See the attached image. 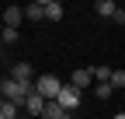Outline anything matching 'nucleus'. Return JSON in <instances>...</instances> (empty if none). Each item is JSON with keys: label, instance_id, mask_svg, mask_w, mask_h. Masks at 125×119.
<instances>
[{"label": "nucleus", "instance_id": "f257e3e1", "mask_svg": "<svg viewBox=\"0 0 125 119\" xmlns=\"http://www.w3.org/2000/svg\"><path fill=\"white\" fill-rule=\"evenodd\" d=\"M0 95H4L7 102H14L18 109H24V105H28V98L35 95V84H21V81H14L10 74H7V77L0 81Z\"/></svg>", "mask_w": 125, "mask_h": 119}, {"label": "nucleus", "instance_id": "f03ea898", "mask_svg": "<svg viewBox=\"0 0 125 119\" xmlns=\"http://www.w3.org/2000/svg\"><path fill=\"white\" fill-rule=\"evenodd\" d=\"M35 88H38V95L45 102H59L62 95V81L56 77V74H42V77H35Z\"/></svg>", "mask_w": 125, "mask_h": 119}, {"label": "nucleus", "instance_id": "7ed1b4c3", "mask_svg": "<svg viewBox=\"0 0 125 119\" xmlns=\"http://www.w3.org/2000/svg\"><path fill=\"white\" fill-rule=\"evenodd\" d=\"M80 98H83V91H80V88H73V84H62V95H59V105L66 109V112H73L76 105H80Z\"/></svg>", "mask_w": 125, "mask_h": 119}, {"label": "nucleus", "instance_id": "20e7f679", "mask_svg": "<svg viewBox=\"0 0 125 119\" xmlns=\"http://www.w3.org/2000/svg\"><path fill=\"white\" fill-rule=\"evenodd\" d=\"M70 84L80 88V91H87L90 84H97V81H94V67H90V70H87V67H76V70L70 74Z\"/></svg>", "mask_w": 125, "mask_h": 119}, {"label": "nucleus", "instance_id": "39448f33", "mask_svg": "<svg viewBox=\"0 0 125 119\" xmlns=\"http://www.w3.org/2000/svg\"><path fill=\"white\" fill-rule=\"evenodd\" d=\"M21 21H24V7L7 4V11H4V28H18Z\"/></svg>", "mask_w": 125, "mask_h": 119}, {"label": "nucleus", "instance_id": "423d86ee", "mask_svg": "<svg viewBox=\"0 0 125 119\" xmlns=\"http://www.w3.org/2000/svg\"><path fill=\"white\" fill-rule=\"evenodd\" d=\"M31 74H35L31 63H14V67H10V77L21 81V84H35V81H31Z\"/></svg>", "mask_w": 125, "mask_h": 119}, {"label": "nucleus", "instance_id": "0eeeda50", "mask_svg": "<svg viewBox=\"0 0 125 119\" xmlns=\"http://www.w3.org/2000/svg\"><path fill=\"white\" fill-rule=\"evenodd\" d=\"M24 18H28V21H35V25H38V21H45V4H42V0L28 4V7H24Z\"/></svg>", "mask_w": 125, "mask_h": 119}, {"label": "nucleus", "instance_id": "6e6552de", "mask_svg": "<svg viewBox=\"0 0 125 119\" xmlns=\"http://www.w3.org/2000/svg\"><path fill=\"white\" fill-rule=\"evenodd\" d=\"M42 4H45V18L49 21H62V4L59 0H42Z\"/></svg>", "mask_w": 125, "mask_h": 119}, {"label": "nucleus", "instance_id": "1a4fd4ad", "mask_svg": "<svg viewBox=\"0 0 125 119\" xmlns=\"http://www.w3.org/2000/svg\"><path fill=\"white\" fill-rule=\"evenodd\" d=\"M94 11H97L101 18H115V11H118V4H115V0H97V4H94Z\"/></svg>", "mask_w": 125, "mask_h": 119}, {"label": "nucleus", "instance_id": "9d476101", "mask_svg": "<svg viewBox=\"0 0 125 119\" xmlns=\"http://www.w3.org/2000/svg\"><path fill=\"white\" fill-rule=\"evenodd\" d=\"M66 116V109L59 105V102H49V105H45V112H42V119H62Z\"/></svg>", "mask_w": 125, "mask_h": 119}, {"label": "nucleus", "instance_id": "9b49d317", "mask_svg": "<svg viewBox=\"0 0 125 119\" xmlns=\"http://www.w3.org/2000/svg\"><path fill=\"white\" fill-rule=\"evenodd\" d=\"M0 119H18V105H14V102H0Z\"/></svg>", "mask_w": 125, "mask_h": 119}, {"label": "nucleus", "instance_id": "f8f14e48", "mask_svg": "<svg viewBox=\"0 0 125 119\" xmlns=\"http://www.w3.org/2000/svg\"><path fill=\"white\" fill-rule=\"evenodd\" d=\"M94 95H97L101 102H108V98L115 95V88H111V84H94Z\"/></svg>", "mask_w": 125, "mask_h": 119}, {"label": "nucleus", "instance_id": "ddd939ff", "mask_svg": "<svg viewBox=\"0 0 125 119\" xmlns=\"http://www.w3.org/2000/svg\"><path fill=\"white\" fill-rule=\"evenodd\" d=\"M111 88H115V91H122V88H125V70H122V67L115 70V77H111Z\"/></svg>", "mask_w": 125, "mask_h": 119}, {"label": "nucleus", "instance_id": "4468645a", "mask_svg": "<svg viewBox=\"0 0 125 119\" xmlns=\"http://www.w3.org/2000/svg\"><path fill=\"white\" fill-rule=\"evenodd\" d=\"M18 42V28H4V46H14Z\"/></svg>", "mask_w": 125, "mask_h": 119}, {"label": "nucleus", "instance_id": "2eb2a0df", "mask_svg": "<svg viewBox=\"0 0 125 119\" xmlns=\"http://www.w3.org/2000/svg\"><path fill=\"white\" fill-rule=\"evenodd\" d=\"M111 21H115V25H125V7H118V11H115V18H111Z\"/></svg>", "mask_w": 125, "mask_h": 119}, {"label": "nucleus", "instance_id": "dca6fc26", "mask_svg": "<svg viewBox=\"0 0 125 119\" xmlns=\"http://www.w3.org/2000/svg\"><path fill=\"white\" fill-rule=\"evenodd\" d=\"M62 119H73V112H66V116H62Z\"/></svg>", "mask_w": 125, "mask_h": 119}, {"label": "nucleus", "instance_id": "f3484780", "mask_svg": "<svg viewBox=\"0 0 125 119\" xmlns=\"http://www.w3.org/2000/svg\"><path fill=\"white\" fill-rule=\"evenodd\" d=\"M115 119H125V112H118V116H115Z\"/></svg>", "mask_w": 125, "mask_h": 119}]
</instances>
